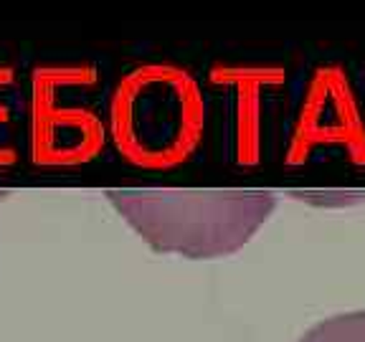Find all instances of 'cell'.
Masks as SVG:
<instances>
[{"label":"cell","mask_w":365,"mask_h":342,"mask_svg":"<svg viewBox=\"0 0 365 342\" xmlns=\"http://www.w3.org/2000/svg\"><path fill=\"white\" fill-rule=\"evenodd\" d=\"M125 221L160 254H236L272 216V190H109Z\"/></svg>","instance_id":"1"},{"label":"cell","mask_w":365,"mask_h":342,"mask_svg":"<svg viewBox=\"0 0 365 342\" xmlns=\"http://www.w3.org/2000/svg\"><path fill=\"white\" fill-rule=\"evenodd\" d=\"M117 147L140 165H173L195 147L203 127L198 89L168 66L135 71L112 102Z\"/></svg>","instance_id":"2"},{"label":"cell","mask_w":365,"mask_h":342,"mask_svg":"<svg viewBox=\"0 0 365 342\" xmlns=\"http://www.w3.org/2000/svg\"><path fill=\"white\" fill-rule=\"evenodd\" d=\"M299 342H365V312H348L325 319Z\"/></svg>","instance_id":"3"}]
</instances>
